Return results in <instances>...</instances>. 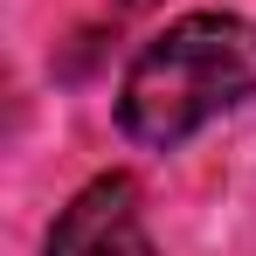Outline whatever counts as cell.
<instances>
[{
    "instance_id": "obj_1",
    "label": "cell",
    "mask_w": 256,
    "mask_h": 256,
    "mask_svg": "<svg viewBox=\"0 0 256 256\" xmlns=\"http://www.w3.org/2000/svg\"><path fill=\"white\" fill-rule=\"evenodd\" d=\"M256 97V21L242 14H187L160 42L138 48L118 84V125L125 138L173 152L180 138Z\"/></svg>"
},
{
    "instance_id": "obj_2",
    "label": "cell",
    "mask_w": 256,
    "mask_h": 256,
    "mask_svg": "<svg viewBox=\"0 0 256 256\" xmlns=\"http://www.w3.org/2000/svg\"><path fill=\"white\" fill-rule=\"evenodd\" d=\"M42 256H152L146 214H138V187L125 173H97L84 194L56 214Z\"/></svg>"
}]
</instances>
